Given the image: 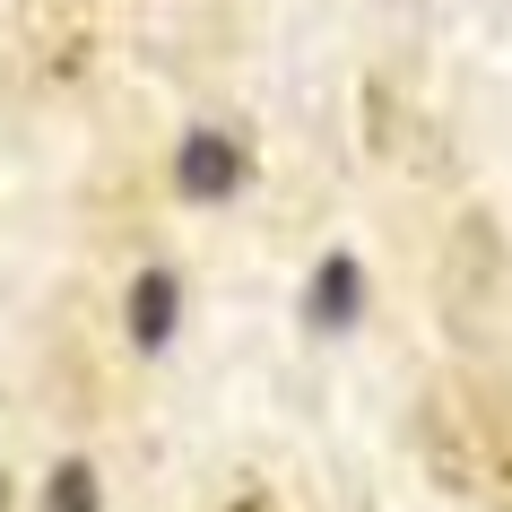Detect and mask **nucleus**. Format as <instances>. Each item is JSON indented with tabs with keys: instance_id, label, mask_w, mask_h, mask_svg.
Listing matches in <instances>:
<instances>
[{
	"instance_id": "f257e3e1",
	"label": "nucleus",
	"mask_w": 512,
	"mask_h": 512,
	"mask_svg": "<svg viewBox=\"0 0 512 512\" xmlns=\"http://www.w3.org/2000/svg\"><path fill=\"white\" fill-rule=\"evenodd\" d=\"M174 183H183L191 200H235V191H243V139L191 131L183 148H174Z\"/></svg>"
},
{
	"instance_id": "f03ea898",
	"label": "nucleus",
	"mask_w": 512,
	"mask_h": 512,
	"mask_svg": "<svg viewBox=\"0 0 512 512\" xmlns=\"http://www.w3.org/2000/svg\"><path fill=\"white\" fill-rule=\"evenodd\" d=\"M356 304H365V278H356L348 252H330L322 270H313V287H304V322H313V330H348Z\"/></svg>"
},
{
	"instance_id": "7ed1b4c3",
	"label": "nucleus",
	"mask_w": 512,
	"mask_h": 512,
	"mask_svg": "<svg viewBox=\"0 0 512 512\" xmlns=\"http://www.w3.org/2000/svg\"><path fill=\"white\" fill-rule=\"evenodd\" d=\"M174 313H183L174 270H139V287H131V339H139V348H165V339H174Z\"/></svg>"
},
{
	"instance_id": "20e7f679",
	"label": "nucleus",
	"mask_w": 512,
	"mask_h": 512,
	"mask_svg": "<svg viewBox=\"0 0 512 512\" xmlns=\"http://www.w3.org/2000/svg\"><path fill=\"white\" fill-rule=\"evenodd\" d=\"M44 512H96V469L87 460H61L53 486H44Z\"/></svg>"
}]
</instances>
